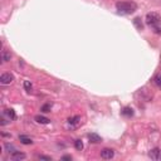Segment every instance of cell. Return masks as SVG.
<instances>
[{
  "label": "cell",
  "instance_id": "7",
  "mask_svg": "<svg viewBox=\"0 0 161 161\" xmlns=\"http://www.w3.org/2000/svg\"><path fill=\"white\" fill-rule=\"evenodd\" d=\"M67 121H68V124L71 125V127H76V126H78V124L81 122V117L80 116H73V117H69Z\"/></svg>",
  "mask_w": 161,
  "mask_h": 161
},
{
  "label": "cell",
  "instance_id": "16",
  "mask_svg": "<svg viewBox=\"0 0 161 161\" xmlns=\"http://www.w3.org/2000/svg\"><path fill=\"white\" fill-rule=\"evenodd\" d=\"M51 110H52V103H44L42 107H40V111H42V112H44V113L51 112Z\"/></svg>",
  "mask_w": 161,
  "mask_h": 161
},
{
  "label": "cell",
  "instance_id": "9",
  "mask_svg": "<svg viewBox=\"0 0 161 161\" xmlns=\"http://www.w3.org/2000/svg\"><path fill=\"white\" fill-rule=\"evenodd\" d=\"M19 141L23 143V145H32L33 143V140L30 137H28L27 135H20L19 136Z\"/></svg>",
  "mask_w": 161,
  "mask_h": 161
},
{
  "label": "cell",
  "instance_id": "8",
  "mask_svg": "<svg viewBox=\"0 0 161 161\" xmlns=\"http://www.w3.org/2000/svg\"><path fill=\"white\" fill-rule=\"evenodd\" d=\"M160 150L157 147H155V149H152V150L149 152V156L151 157L152 160H159V157H160Z\"/></svg>",
  "mask_w": 161,
  "mask_h": 161
},
{
  "label": "cell",
  "instance_id": "1",
  "mask_svg": "<svg viewBox=\"0 0 161 161\" xmlns=\"http://www.w3.org/2000/svg\"><path fill=\"white\" fill-rule=\"evenodd\" d=\"M116 9L120 14H132L136 10V4L128 1H118L116 3Z\"/></svg>",
  "mask_w": 161,
  "mask_h": 161
},
{
  "label": "cell",
  "instance_id": "23",
  "mask_svg": "<svg viewBox=\"0 0 161 161\" xmlns=\"http://www.w3.org/2000/svg\"><path fill=\"white\" fill-rule=\"evenodd\" d=\"M1 136H3V137H7V136H11V135H10V133H5V132H3V133H1Z\"/></svg>",
  "mask_w": 161,
  "mask_h": 161
},
{
  "label": "cell",
  "instance_id": "22",
  "mask_svg": "<svg viewBox=\"0 0 161 161\" xmlns=\"http://www.w3.org/2000/svg\"><path fill=\"white\" fill-rule=\"evenodd\" d=\"M60 160H63V161H66V160H72V156L71 155H64V156H62V159Z\"/></svg>",
  "mask_w": 161,
  "mask_h": 161
},
{
  "label": "cell",
  "instance_id": "11",
  "mask_svg": "<svg viewBox=\"0 0 161 161\" xmlns=\"http://www.w3.org/2000/svg\"><path fill=\"white\" fill-rule=\"evenodd\" d=\"M34 120H35L38 124H42V125H47V124L51 122V120H49V118H47V117H44V116H40V115L35 116V117H34Z\"/></svg>",
  "mask_w": 161,
  "mask_h": 161
},
{
  "label": "cell",
  "instance_id": "12",
  "mask_svg": "<svg viewBox=\"0 0 161 161\" xmlns=\"http://www.w3.org/2000/svg\"><path fill=\"white\" fill-rule=\"evenodd\" d=\"M121 113H122V116H125V117H132L133 116V110L131 107H124L121 111Z\"/></svg>",
  "mask_w": 161,
  "mask_h": 161
},
{
  "label": "cell",
  "instance_id": "24",
  "mask_svg": "<svg viewBox=\"0 0 161 161\" xmlns=\"http://www.w3.org/2000/svg\"><path fill=\"white\" fill-rule=\"evenodd\" d=\"M159 160H161V154H160V157H159Z\"/></svg>",
  "mask_w": 161,
  "mask_h": 161
},
{
  "label": "cell",
  "instance_id": "4",
  "mask_svg": "<svg viewBox=\"0 0 161 161\" xmlns=\"http://www.w3.org/2000/svg\"><path fill=\"white\" fill-rule=\"evenodd\" d=\"M115 156V151L112 150V149H103V150L101 151V157L103 160H111L112 157Z\"/></svg>",
  "mask_w": 161,
  "mask_h": 161
},
{
  "label": "cell",
  "instance_id": "2",
  "mask_svg": "<svg viewBox=\"0 0 161 161\" xmlns=\"http://www.w3.org/2000/svg\"><path fill=\"white\" fill-rule=\"evenodd\" d=\"M145 22H146V24L150 25L152 28L159 27L161 24V16H160V14H157V13H147L146 14Z\"/></svg>",
  "mask_w": 161,
  "mask_h": 161
},
{
  "label": "cell",
  "instance_id": "17",
  "mask_svg": "<svg viewBox=\"0 0 161 161\" xmlns=\"http://www.w3.org/2000/svg\"><path fill=\"white\" fill-rule=\"evenodd\" d=\"M74 147L77 149L78 151H81L82 149H83V142H82L81 140H76L74 141Z\"/></svg>",
  "mask_w": 161,
  "mask_h": 161
},
{
  "label": "cell",
  "instance_id": "14",
  "mask_svg": "<svg viewBox=\"0 0 161 161\" xmlns=\"http://www.w3.org/2000/svg\"><path fill=\"white\" fill-rule=\"evenodd\" d=\"M4 149H5V151L9 152V154H13L14 151H16L15 146H14L13 143H9V142H5L4 143Z\"/></svg>",
  "mask_w": 161,
  "mask_h": 161
},
{
  "label": "cell",
  "instance_id": "10",
  "mask_svg": "<svg viewBox=\"0 0 161 161\" xmlns=\"http://www.w3.org/2000/svg\"><path fill=\"white\" fill-rule=\"evenodd\" d=\"M88 140H89V142H92V143H99L102 141L101 136H98L97 133H89L88 135Z\"/></svg>",
  "mask_w": 161,
  "mask_h": 161
},
{
  "label": "cell",
  "instance_id": "19",
  "mask_svg": "<svg viewBox=\"0 0 161 161\" xmlns=\"http://www.w3.org/2000/svg\"><path fill=\"white\" fill-rule=\"evenodd\" d=\"M154 81H155V83H156V86L161 88V76H160V74H159V76H156Z\"/></svg>",
  "mask_w": 161,
  "mask_h": 161
},
{
  "label": "cell",
  "instance_id": "20",
  "mask_svg": "<svg viewBox=\"0 0 161 161\" xmlns=\"http://www.w3.org/2000/svg\"><path fill=\"white\" fill-rule=\"evenodd\" d=\"M38 159L39 160H45V161H52V157L51 156H45V155H39Z\"/></svg>",
  "mask_w": 161,
  "mask_h": 161
},
{
  "label": "cell",
  "instance_id": "6",
  "mask_svg": "<svg viewBox=\"0 0 161 161\" xmlns=\"http://www.w3.org/2000/svg\"><path fill=\"white\" fill-rule=\"evenodd\" d=\"M3 115H4V116H7L8 118L10 120V121H13V120H15V117H16V115H15V111H14L13 108H8V110H5L4 112H3Z\"/></svg>",
  "mask_w": 161,
  "mask_h": 161
},
{
  "label": "cell",
  "instance_id": "13",
  "mask_svg": "<svg viewBox=\"0 0 161 161\" xmlns=\"http://www.w3.org/2000/svg\"><path fill=\"white\" fill-rule=\"evenodd\" d=\"M10 59H11V53H10V52L3 51L1 52V60H3V62L7 63V62H9Z\"/></svg>",
  "mask_w": 161,
  "mask_h": 161
},
{
  "label": "cell",
  "instance_id": "3",
  "mask_svg": "<svg viewBox=\"0 0 161 161\" xmlns=\"http://www.w3.org/2000/svg\"><path fill=\"white\" fill-rule=\"evenodd\" d=\"M13 81H14V76L11 74V73H3V74L0 76V82H1V84H10Z\"/></svg>",
  "mask_w": 161,
  "mask_h": 161
},
{
  "label": "cell",
  "instance_id": "15",
  "mask_svg": "<svg viewBox=\"0 0 161 161\" xmlns=\"http://www.w3.org/2000/svg\"><path fill=\"white\" fill-rule=\"evenodd\" d=\"M133 24H135V27L139 29V30H142V29H143V24L141 22V18H135L133 19Z\"/></svg>",
  "mask_w": 161,
  "mask_h": 161
},
{
  "label": "cell",
  "instance_id": "18",
  "mask_svg": "<svg viewBox=\"0 0 161 161\" xmlns=\"http://www.w3.org/2000/svg\"><path fill=\"white\" fill-rule=\"evenodd\" d=\"M24 88H25L27 92H30V91H32V83L29 81H25L24 82Z\"/></svg>",
  "mask_w": 161,
  "mask_h": 161
},
{
  "label": "cell",
  "instance_id": "21",
  "mask_svg": "<svg viewBox=\"0 0 161 161\" xmlns=\"http://www.w3.org/2000/svg\"><path fill=\"white\" fill-rule=\"evenodd\" d=\"M154 33L155 34H161V28L160 27H155L154 28Z\"/></svg>",
  "mask_w": 161,
  "mask_h": 161
},
{
  "label": "cell",
  "instance_id": "5",
  "mask_svg": "<svg viewBox=\"0 0 161 161\" xmlns=\"http://www.w3.org/2000/svg\"><path fill=\"white\" fill-rule=\"evenodd\" d=\"M27 157V155L24 152H20V151H14L13 154H10V159L13 161H22Z\"/></svg>",
  "mask_w": 161,
  "mask_h": 161
}]
</instances>
